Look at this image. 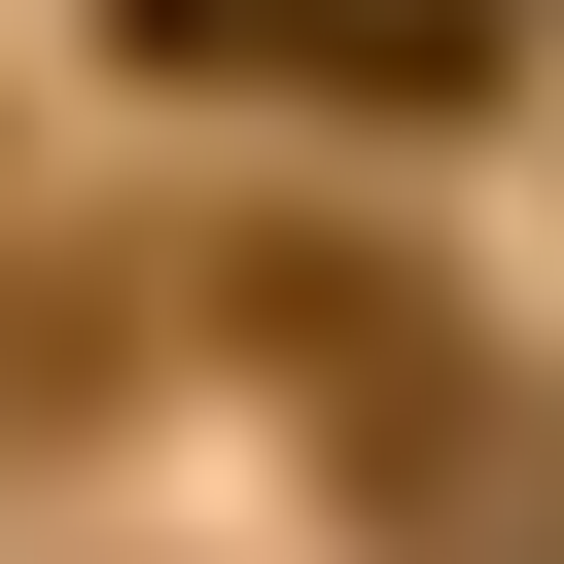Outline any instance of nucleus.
<instances>
[{"instance_id":"nucleus-1","label":"nucleus","mask_w":564,"mask_h":564,"mask_svg":"<svg viewBox=\"0 0 564 564\" xmlns=\"http://www.w3.org/2000/svg\"><path fill=\"white\" fill-rule=\"evenodd\" d=\"M176 70H317V106H494V0H141Z\"/></svg>"}]
</instances>
